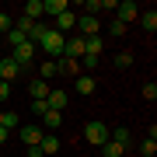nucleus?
Listing matches in <instances>:
<instances>
[{
  "label": "nucleus",
  "mask_w": 157,
  "mask_h": 157,
  "mask_svg": "<svg viewBox=\"0 0 157 157\" xmlns=\"http://www.w3.org/2000/svg\"><path fill=\"white\" fill-rule=\"evenodd\" d=\"M39 45L45 52H49V56H63V45H67V35H59L56 28H45V35L39 39Z\"/></svg>",
  "instance_id": "obj_1"
},
{
  "label": "nucleus",
  "mask_w": 157,
  "mask_h": 157,
  "mask_svg": "<svg viewBox=\"0 0 157 157\" xmlns=\"http://www.w3.org/2000/svg\"><path fill=\"white\" fill-rule=\"evenodd\" d=\"M84 136H87V143H94V147H105V143H108V126H105V122H87Z\"/></svg>",
  "instance_id": "obj_2"
},
{
  "label": "nucleus",
  "mask_w": 157,
  "mask_h": 157,
  "mask_svg": "<svg viewBox=\"0 0 157 157\" xmlns=\"http://www.w3.org/2000/svg\"><path fill=\"white\" fill-rule=\"evenodd\" d=\"M11 59L17 63V67H28V63L35 59V45H32V42H21V45H14V49H11Z\"/></svg>",
  "instance_id": "obj_3"
},
{
  "label": "nucleus",
  "mask_w": 157,
  "mask_h": 157,
  "mask_svg": "<svg viewBox=\"0 0 157 157\" xmlns=\"http://www.w3.org/2000/svg\"><path fill=\"white\" fill-rule=\"evenodd\" d=\"M119 21L122 25H129V21H136V17H140V4H133V0H119Z\"/></svg>",
  "instance_id": "obj_4"
},
{
  "label": "nucleus",
  "mask_w": 157,
  "mask_h": 157,
  "mask_svg": "<svg viewBox=\"0 0 157 157\" xmlns=\"http://www.w3.org/2000/svg\"><path fill=\"white\" fill-rule=\"evenodd\" d=\"M42 126H35V122H28V126H21V140H25V147H39L42 143Z\"/></svg>",
  "instance_id": "obj_5"
},
{
  "label": "nucleus",
  "mask_w": 157,
  "mask_h": 157,
  "mask_svg": "<svg viewBox=\"0 0 157 157\" xmlns=\"http://www.w3.org/2000/svg\"><path fill=\"white\" fill-rule=\"evenodd\" d=\"M17 73H21V67H17L11 56H4V59H0V80H4V84H11Z\"/></svg>",
  "instance_id": "obj_6"
},
{
  "label": "nucleus",
  "mask_w": 157,
  "mask_h": 157,
  "mask_svg": "<svg viewBox=\"0 0 157 157\" xmlns=\"http://www.w3.org/2000/svg\"><path fill=\"white\" fill-rule=\"evenodd\" d=\"M77 28L84 32V39H91V35H98V28H101V21L94 14H84V17H77Z\"/></svg>",
  "instance_id": "obj_7"
},
{
  "label": "nucleus",
  "mask_w": 157,
  "mask_h": 157,
  "mask_svg": "<svg viewBox=\"0 0 157 157\" xmlns=\"http://www.w3.org/2000/svg\"><path fill=\"white\" fill-rule=\"evenodd\" d=\"M63 56H70V59H84V39H70V35H67Z\"/></svg>",
  "instance_id": "obj_8"
},
{
  "label": "nucleus",
  "mask_w": 157,
  "mask_h": 157,
  "mask_svg": "<svg viewBox=\"0 0 157 157\" xmlns=\"http://www.w3.org/2000/svg\"><path fill=\"white\" fill-rule=\"evenodd\" d=\"M52 28H56L59 35H67L70 28H77V14H73V11H63V14L56 17V25H52Z\"/></svg>",
  "instance_id": "obj_9"
},
{
  "label": "nucleus",
  "mask_w": 157,
  "mask_h": 157,
  "mask_svg": "<svg viewBox=\"0 0 157 157\" xmlns=\"http://www.w3.org/2000/svg\"><path fill=\"white\" fill-rule=\"evenodd\" d=\"M28 94H32V101H45V98H49V80H39V77H35L32 87H28Z\"/></svg>",
  "instance_id": "obj_10"
},
{
  "label": "nucleus",
  "mask_w": 157,
  "mask_h": 157,
  "mask_svg": "<svg viewBox=\"0 0 157 157\" xmlns=\"http://www.w3.org/2000/svg\"><path fill=\"white\" fill-rule=\"evenodd\" d=\"M45 105H49V112H63L67 108V91H49Z\"/></svg>",
  "instance_id": "obj_11"
},
{
  "label": "nucleus",
  "mask_w": 157,
  "mask_h": 157,
  "mask_svg": "<svg viewBox=\"0 0 157 157\" xmlns=\"http://www.w3.org/2000/svg\"><path fill=\"white\" fill-rule=\"evenodd\" d=\"M63 11H70V7H67V0H42V14H52V17H59Z\"/></svg>",
  "instance_id": "obj_12"
},
{
  "label": "nucleus",
  "mask_w": 157,
  "mask_h": 157,
  "mask_svg": "<svg viewBox=\"0 0 157 157\" xmlns=\"http://www.w3.org/2000/svg\"><path fill=\"white\" fill-rule=\"evenodd\" d=\"M59 73H70V77H80V59H70V56H63L59 63Z\"/></svg>",
  "instance_id": "obj_13"
},
{
  "label": "nucleus",
  "mask_w": 157,
  "mask_h": 157,
  "mask_svg": "<svg viewBox=\"0 0 157 157\" xmlns=\"http://www.w3.org/2000/svg\"><path fill=\"white\" fill-rule=\"evenodd\" d=\"M136 21H140V25H143V28L150 32V35L157 32V11H140V17H136Z\"/></svg>",
  "instance_id": "obj_14"
},
{
  "label": "nucleus",
  "mask_w": 157,
  "mask_h": 157,
  "mask_svg": "<svg viewBox=\"0 0 157 157\" xmlns=\"http://www.w3.org/2000/svg\"><path fill=\"white\" fill-rule=\"evenodd\" d=\"M56 73H59L56 59H45V63H39V80H49V77H56Z\"/></svg>",
  "instance_id": "obj_15"
},
{
  "label": "nucleus",
  "mask_w": 157,
  "mask_h": 157,
  "mask_svg": "<svg viewBox=\"0 0 157 157\" xmlns=\"http://www.w3.org/2000/svg\"><path fill=\"white\" fill-rule=\"evenodd\" d=\"M84 56H101V39H98V35H91V39H84Z\"/></svg>",
  "instance_id": "obj_16"
},
{
  "label": "nucleus",
  "mask_w": 157,
  "mask_h": 157,
  "mask_svg": "<svg viewBox=\"0 0 157 157\" xmlns=\"http://www.w3.org/2000/svg\"><path fill=\"white\" fill-rule=\"evenodd\" d=\"M25 17H28V21H39L42 17V0H28V4H25Z\"/></svg>",
  "instance_id": "obj_17"
},
{
  "label": "nucleus",
  "mask_w": 157,
  "mask_h": 157,
  "mask_svg": "<svg viewBox=\"0 0 157 157\" xmlns=\"http://www.w3.org/2000/svg\"><path fill=\"white\" fill-rule=\"evenodd\" d=\"M98 150L105 154V157H122V154H126V147H122V143H115V140H108L105 147H98Z\"/></svg>",
  "instance_id": "obj_18"
},
{
  "label": "nucleus",
  "mask_w": 157,
  "mask_h": 157,
  "mask_svg": "<svg viewBox=\"0 0 157 157\" xmlns=\"http://www.w3.org/2000/svg\"><path fill=\"white\" fill-rule=\"evenodd\" d=\"M77 91H80V94H94V77L80 73V77H77Z\"/></svg>",
  "instance_id": "obj_19"
},
{
  "label": "nucleus",
  "mask_w": 157,
  "mask_h": 157,
  "mask_svg": "<svg viewBox=\"0 0 157 157\" xmlns=\"http://www.w3.org/2000/svg\"><path fill=\"white\" fill-rule=\"evenodd\" d=\"M108 140H115V143H122L126 150H129V129H122V126H119V129H108Z\"/></svg>",
  "instance_id": "obj_20"
},
{
  "label": "nucleus",
  "mask_w": 157,
  "mask_h": 157,
  "mask_svg": "<svg viewBox=\"0 0 157 157\" xmlns=\"http://www.w3.org/2000/svg\"><path fill=\"white\" fill-rule=\"evenodd\" d=\"M39 150H42V154H59V140H56V136H42Z\"/></svg>",
  "instance_id": "obj_21"
},
{
  "label": "nucleus",
  "mask_w": 157,
  "mask_h": 157,
  "mask_svg": "<svg viewBox=\"0 0 157 157\" xmlns=\"http://www.w3.org/2000/svg\"><path fill=\"white\" fill-rule=\"evenodd\" d=\"M17 122H21V115H17V112H4V115H0V126H4L7 133H11V129H14Z\"/></svg>",
  "instance_id": "obj_22"
},
{
  "label": "nucleus",
  "mask_w": 157,
  "mask_h": 157,
  "mask_svg": "<svg viewBox=\"0 0 157 157\" xmlns=\"http://www.w3.org/2000/svg\"><path fill=\"white\" fill-rule=\"evenodd\" d=\"M59 122H63V112H45L42 115V126H49V129H56Z\"/></svg>",
  "instance_id": "obj_23"
},
{
  "label": "nucleus",
  "mask_w": 157,
  "mask_h": 157,
  "mask_svg": "<svg viewBox=\"0 0 157 157\" xmlns=\"http://www.w3.org/2000/svg\"><path fill=\"white\" fill-rule=\"evenodd\" d=\"M14 28H17V32H21V35H25V39H28V32L35 28V21H28V17H25V14H21V17H17V25H14Z\"/></svg>",
  "instance_id": "obj_24"
},
{
  "label": "nucleus",
  "mask_w": 157,
  "mask_h": 157,
  "mask_svg": "<svg viewBox=\"0 0 157 157\" xmlns=\"http://www.w3.org/2000/svg\"><path fill=\"white\" fill-rule=\"evenodd\" d=\"M7 42H11V49H14V45H21V42H28V39H25L17 28H11V32H7Z\"/></svg>",
  "instance_id": "obj_25"
},
{
  "label": "nucleus",
  "mask_w": 157,
  "mask_h": 157,
  "mask_svg": "<svg viewBox=\"0 0 157 157\" xmlns=\"http://www.w3.org/2000/svg\"><path fill=\"white\" fill-rule=\"evenodd\" d=\"M115 67H133V52H119V56H115Z\"/></svg>",
  "instance_id": "obj_26"
},
{
  "label": "nucleus",
  "mask_w": 157,
  "mask_h": 157,
  "mask_svg": "<svg viewBox=\"0 0 157 157\" xmlns=\"http://www.w3.org/2000/svg\"><path fill=\"white\" fill-rule=\"evenodd\" d=\"M143 98H147V101L157 98V84H154V80H150V84H143Z\"/></svg>",
  "instance_id": "obj_27"
},
{
  "label": "nucleus",
  "mask_w": 157,
  "mask_h": 157,
  "mask_svg": "<svg viewBox=\"0 0 157 157\" xmlns=\"http://www.w3.org/2000/svg\"><path fill=\"white\" fill-rule=\"evenodd\" d=\"M140 150H143L147 157H154V154H157V140H143V147H140Z\"/></svg>",
  "instance_id": "obj_28"
},
{
  "label": "nucleus",
  "mask_w": 157,
  "mask_h": 157,
  "mask_svg": "<svg viewBox=\"0 0 157 157\" xmlns=\"http://www.w3.org/2000/svg\"><path fill=\"white\" fill-rule=\"evenodd\" d=\"M11 28H14V25H11V14H4V11H0V32L7 35V32H11Z\"/></svg>",
  "instance_id": "obj_29"
},
{
  "label": "nucleus",
  "mask_w": 157,
  "mask_h": 157,
  "mask_svg": "<svg viewBox=\"0 0 157 157\" xmlns=\"http://www.w3.org/2000/svg\"><path fill=\"white\" fill-rule=\"evenodd\" d=\"M32 112H35V115H39V119H42L45 112H49V105H45V101H32Z\"/></svg>",
  "instance_id": "obj_30"
},
{
  "label": "nucleus",
  "mask_w": 157,
  "mask_h": 157,
  "mask_svg": "<svg viewBox=\"0 0 157 157\" xmlns=\"http://www.w3.org/2000/svg\"><path fill=\"white\" fill-rule=\"evenodd\" d=\"M7 98H11V84H4V80H0V105H4Z\"/></svg>",
  "instance_id": "obj_31"
},
{
  "label": "nucleus",
  "mask_w": 157,
  "mask_h": 157,
  "mask_svg": "<svg viewBox=\"0 0 157 157\" xmlns=\"http://www.w3.org/2000/svg\"><path fill=\"white\" fill-rule=\"evenodd\" d=\"M112 35H119V39H122V35H126V25H122V21H112Z\"/></svg>",
  "instance_id": "obj_32"
},
{
  "label": "nucleus",
  "mask_w": 157,
  "mask_h": 157,
  "mask_svg": "<svg viewBox=\"0 0 157 157\" xmlns=\"http://www.w3.org/2000/svg\"><path fill=\"white\" fill-rule=\"evenodd\" d=\"M87 11H91V14L98 17V11H101V0H87Z\"/></svg>",
  "instance_id": "obj_33"
},
{
  "label": "nucleus",
  "mask_w": 157,
  "mask_h": 157,
  "mask_svg": "<svg viewBox=\"0 0 157 157\" xmlns=\"http://www.w3.org/2000/svg\"><path fill=\"white\" fill-rule=\"evenodd\" d=\"M28 157H45V154L39 150V147H28Z\"/></svg>",
  "instance_id": "obj_34"
},
{
  "label": "nucleus",
  "mask_w": 157,
  "mask_h": 157,
  "mask_svg": "<svg viewBox=\"0 0 157 157\" xmlns=\"http://www.w3.org/2000/svg\"><path fill=\"white\" fill-rule=\"evenodd\" d=\"M7 136H11V133H7V129H4V126H0V147H4V143H7Z\"/></svg>",
  "instance_id": "obj_35"
},
{
  "label": "nucleus",
  "mask_w": 157,
  "mask_h": 157,
  "mask_svg": "<svg viewBox=\"0 0 157 157\" xmlns=\"http://www.w3.org/2000/svg\"><path fill=\"white\" fill-rule=\"evenodd\" d=\"M0 115H4V108H0Z\"/></svg>",
  "instance_id": "obj_36"
}]
</instances>
